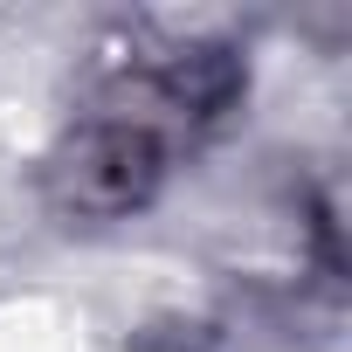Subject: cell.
<instances>
[{"mask_svg":"<svg viewBox=\"0 0 352 352\" xmlns=\"http://www.w3.org/2000/svg\"><path fill=\"white\" fill-rule=\"evenodd\" d=\"M159 180H166V131L145 111H111V118L83 124L69 138V152L56 159V201L90 221L145 208L159 194Z\"/></svg>","mask_w":352,"mask_h":352,"instance_id":"cell-1","label":"cell"}]
</instances>
